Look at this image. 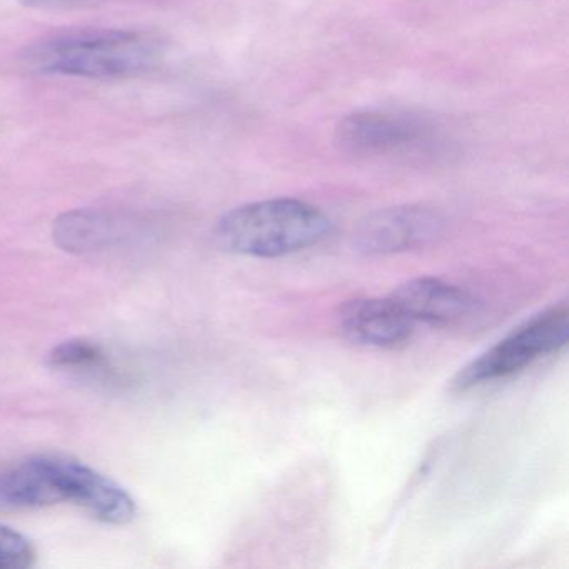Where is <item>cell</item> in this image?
I'll use <instances>...</instances> for the list:
<instances>
[{
	"instance_id": "obj_1",
	"label": "cell",
	"mask_w": 569,
	"mask_h": 569,
	"mask_svg": "<svg viewBox=\"0 0 569 569\" xmlns=\"http://www.w3.org/2000/svg\"><path fill=\"white\" fill-rule=\"evenodd\" d=\"M168 46L162 36L126 29H66L28 46L22 64L38 74L129 79L156 71Z\"/></svg>"
},
{
	"instance_id": "obj_2",
	"label": "cell",
	"mask_w": 569,
	"mask_h": 569,
	"mask_svg": "<svg viewBox=\"0 0 569 569\" xmlns=\"http://www.w3.org/2000/svg\"><path fill=\"white\" fill-rule=\"evenodd\" d=\"M71 502L108 525L138 515L134 498L119 482L66 456L28 459L0 475V508L38 509Z\"/></svg>"
},
{
	"instance_id": "obj_3",
	"label": "cell",
	"mask_w": 569,
	"mask_h": 569,
	"mask_svg": "<svg viewBox=\"0 0 569 569\" xmlns=\"http://www.w3.org/2000/svg\"><path fill=\"white\" fill-rule=\"evenodd\" d=\"M331 219L306 201L279 198L232 209L218 222L216 236L226 251L251 258H284L325 241Z\"/></svg>"
},
{
	"instance_id": "obj_4",
	"label": "cell",
	"mask_w": 569,
	"mask_h": 569,
	"mask_svg": "<svg viewBox=\"0 0 569 569\" xmlns=\"http://www.w3.org/2000/svg\"><path fill=\"white\" fill-rule=\"evenodd\" d=\"M568 308L558 306L548 309L469 362L458 372L452 386L458 391H468L488 382L511 378L532 362L561 351L568 345Z\"/></svg>"
},
{
	"instance_id": "obj_5",
	"label": "cell",
	"mask_w": 569,
	"mask_h": 569,
	"mask_svg": "<svg viewBox=\"0 0 569 569\" xmlns=\"http://www.w3.org/2000/svg\"><path fill=\"white\" fill-rule=\"evenodd\" d=\"M436 138L435 128L426 119L379 111L346 116L335 131L336 148L356 158L418 154Z\"/></svg>"
},
{
	"instance_id": "obj_6",
	"label": "cell",
	"mask_w": 569,
	"mask_h": 569,
	"mask_svg": "<svg viewBox=\"0 0 569 569\" xmlns=\"http://www.w3.org/2000/svg\"><path fill=\"white\" fill-rule=\"evenodd\" d=\"M441 214L428 206L402 204L368 216L355 232V246L366 256H391L431 244L442 232Z\"/></svg>"
},
{
	"instance_id": "obj_7",
	"label": "cell",
	"mask_w": 569,
	"mask_h": 569,
	"mask_svg": "<svg viewBox=\"0 0 569 569\" xmlns=\"http://www.w3.org/2000/svg\"><path fill=\"white\" fill-rule=\"evenodd\" d=\"M342 335L365 348L396 349L409 342L416 325L389 296L349 301L339 312Z\"/></svg>"
},
{
	"instance_id": "obj_8",
	"label": "cell",
	"mask_w": 569,
	"mask_h": 569,
	"mask_svg": "<svg viewBox=\"0 0 569 569\" xmlns=\"http://www.w3.org/2000/svg\"><path fill=\"white\" fill-rule=\"evenodd\" d=\"M391 298L415 325H456L475 309V299L465 289L435 278L405 282L392 292Z\"/></svg>"
},
{
	"instance_id": "obj_9",
	"label": "cell",
	"mask_w": 569,
	"mask_h": 569,
	"mask_svg": "<svg viewBox=\"0 0 569 569\" xmlns=\"http://www.w3.org/2000/svg\"><path fill=\"white\" fill-rule=\"evenodd\" d=\"M118 219L102 209H76L54 222V241L68 252H91L108 246L118 234Z\"/></svg>"
},
{
	"instance_id": "obj_10",
	"label": "cell",
	"mask_w": 569,
	"mask_h": 569,
	"mask_svg": "<svg viewBox=\"0 0 569 569\" xmlns=\"http://www.w3.org/2000/svg\"><path fill=\"white\" fill-rule=\"evenodd\" d=\"M49 365L62 371H98L108 366V355L101 346L86 339H71L54 346Z\"/></svg>"
},
{
	"instance_id": "obj_11",
	"label": "cell",
	"mask_w": 569,
	"mask_h": 569,
	"mask_svg": "<svg viewBox=\"0 0 569 569\" xmlns=\"http://www.w3.org/2000/svg\"><path fill=\"white\" fill-rule=\"evenodd\" d=\"M38 552L31 539L0 525V569H24L36 565Z\"/></svg>"
},
{
	"instance_id": "obj_12",
	"label": "cell",
	"mask_w": 569,
	"mask_h": 569,
	"mask_svg": "<svg viewBox=\"0 0 569 569\" xmlns=\"http://www.w3.org/2000/svg\"><path fill=\"white\" fill-rule=\"evenodd\" d=\"M94 0H19V4L31 9H61L78 8V6L91 4Z\"/></svg>"
}]
</instances>
